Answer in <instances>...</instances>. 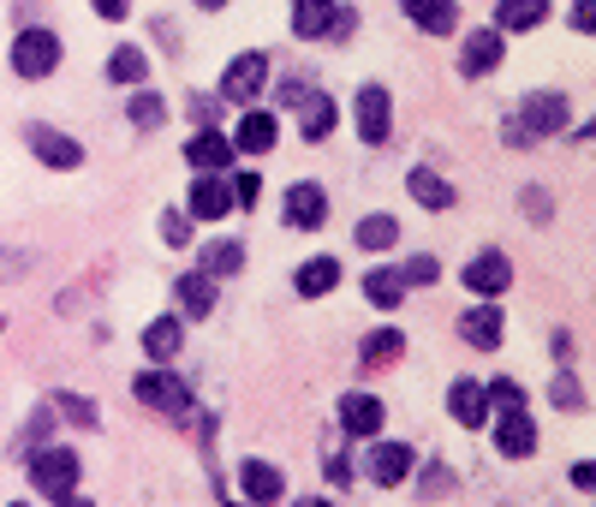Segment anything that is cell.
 Here are the masks:
<instances>
[{"mask_svg": "<svg viewBox=\"0 0 596 507\" xmlns=\"http://www.w3.org/2000/svg\"><path fill=\"white\" fill-rule=\"evenodd\" d=\"M340 430H346V436H376V430H382V400L376 395H346L340 400Z\"/></svg>", "mask_w": 596, "mask_h": 507, "instance_id": "obj_19", "label": "cell"}, {"mask_svg": "<svg viewBox=\"0 0 596 507\" xmlns=\"http://www.w3.org/2000/svg\"><path fill=\"white\" fill-rule=\"evenodd\" d=\"M567 19H573V31H596V0H573V12H567Z\"/></svg>", "mask_w": 596, "mask_h": 507, "instance_id": "obj_45", "label": "cell"}, {"mask_svg": "<svg viewBox=\"0 0 596 507\" xmlns=\"http://www.w3.org/2000/svg\"><path fill=\"white\" fill-rule=\"evenodd\" d=\"M405 185H412V197L424 203V209H453V185L441 180L436 168H412V180H405Z\"/></svg>", "mask_w": 596, "mask_h": 507, "instance_id": "obj_25", "label": "cell"}, {"mask_svg": "<svg viewBox=\"0 0 596 507\" xmlns=\"http://www.w3.org/2000/svg\"><path fill=\"white\" fill-rule=\"evenodd\" d=\"M417 490H424V496H448V490H453V472H448L441 460H429V466H424V484H417Z\"/></svg>", "mask_w": 596, "mask_h": 507, "instance_id": "obj_40", "label": "cell"}, {"mask_svg": "<svg viewBox=\"0 0 596 507\" xmlns=\"http://www.w3.org/2000/svg\"><path fill=\"white\" fill-rule=\"evenodd\" d=\"M24 144H31V156L42 161V168H66V173L84 168V144H78V137H66L60 125H42V120L24 125Z\"/></svg>", "mask_w": 596, "mask_h": 507, "instance_id": "obj_4", "label": "cell"}, {"mask_svg": "<svg viewBox=\"0 0 596 507\" xmlns=\"http://www.w3.org/2000/svg\"><path fill=\"white\" fill-rule=\"evenodd\" d=\"M31 484H36V496H48V502H72V490H78V454L72 448H36L31 454Z\"/></svg>", "mask_w": 596, "mask_h": 507, "instance_id": "obj_1", "label": "cell"}, {"mask_svg": "<svg viewBox=\"0 0 596 507\" xmlns=\"http://www.w3.org/2000/svg\"><path fill=\"white\" fill-rule=\"evenodd\" d=\"M180 311L185 316H209L215 311V281L209 275H185L180 281Z\"/></svg>", "mask_w": 596, "mask_h": 507, "instance_id": "obj_30", "label": "cell"}, {"mask_svg": "<svg viewBox=\"0 0 596 507\" xmlns=\"http://www.w3.org/2000/svg\"><path fill=\"white\" fill-rule=\"evenodd\" d=\"M263 84H269V60H263V55H239L233 67L221 72V101L251 108V96H263Z\"/></svg>", "mask_w": 596, "mask_h": 507, "instance_id": "obj_6", "label": "cell"}, {"mask_svg": "<svg viewBox=\"0 0 596 507\" xmlns=\"http://www.w3.org/2000/svg\"><path fill=\"white\" fill-rule=\"evenodd\" d=\"M465 293L472 299H501L507 281H513V263H507V251H477L472 263H465Z\"/></svg>", "mask_w": 596, "mask_h": 507, "instance_id": "obj_5", "label": "cell"}, {"mask_svg": "<svg viewBox=\"0 0 596 507\" xmlns=\"http://www.w3.org/2000/svg\"><path fill=\"white\" fill-rule=\"evenodd\" d=\"M323 466H328V484H335V490H346V484H352V460L340 454V436H328V442H323Z\"/></svg>", "mask_w": 596, "mask_h": 507, "instance_id": "obj_37", "label": "cell"}, {"mask_svg": "<svg viewBox=\"0 0 596 507\" xmlns=\"http://www.w3.org/2000/svg\"><path fill=\"white\" fill-rule=\"evenodd\" d=\"M227 192H233V203H239V209H257L263 180H257V173H239V180H227Z\"/></svg>", "mask_w": 596, "mask_h": 507, "instance_id": "obj_39", "label": "cell"}, {"mask_svg": "<svg viewBox=\"0 0 596 507\" xmlns=\"http://www.w3.org/2000/svg\"><path fill=\"white\" fill-rule=\"evenodd\" d=\"M501 328H507V316H501V304H496V299H484L477 311H465V316H460V335H465V347H477V352L501 347Z\"/></svg>", "mask_w": 596, "mask_h": 507, "instance_id": "obj_12", "label": "cell"}, {"mask_svg": "<svg viewBox=\"0 0 596 507\" xmlns=\"http://www.w3.org/2000/svg\"><path fill=\"white\" fill-rule=\"evenodd\" d=\"M519 203H525L531 221H549V215H555V203H549V192H543V185H525V197H519Z\"/></svg>", "mask_w": 596, "mask_h": 507, "instance_id": "obj_43", "label": "cell"}, {"mask_svg": "<svg viewBox=\"0 0 596 507\" xmlns=\"http://www.w3.org/2000/svg\"><path fill=\"white\" fill-rule=\"evenodd\" d=\"M12 507H24V502H12Z\"/></svg>", "mask_w": 596, "mask_h": 507, "instance_id": "obj_54", "label": "cell"}, {"mask_svg": "<svg viewBox=\"0 0 596 507\" xmlns=\"http://www.w3.org/2000/svg\"><path fill=\"white\" fill-rule=\"evenodd\" d=\"M501 67V31H472L465 36V55H460V72L465 79H484V72H496Z\"/></svg>", "mask_w": 596, "mask_h": 507, "instance_id": "obj_15", "label": "cell"}, {"mask_svg": "<svg viewBox=\"0 0 596 507\" xmlns=\"http://www.w3.org/2000/svg\"><path fill=\"white\" fill-rule=\"evenodd\" d=\"M31 251H0V281H12V275H24V269H31Z\"/></svg>", "mask_w": 596, "mask_h": 507, "instance_id": "obj_44", "label": "cell"}, {"mask_svg": "<svg viewBox=\"0 0 596 507\" xmlns=\"http://www.w3.org/2000/svg\"><path fill=\"white\" fill-rule=\"evenodd\" d=\"M161 239H168V245H192V221H185L180 209H168L161 215Z\"/></svg>", "mask_w": 596, "mask_h": 507, "instance_id": "obj_41", "label": "cell"}, {"mask_svg": "<svg viewBox=\"0 0 596 507\" xmlns=\"http://www.w3.org/2000/svg\"><path fill=\"white\" fill-rule=\"evenodd\" d=\"M496 448L507 454V460H531V454H537V424L525 418V406H501V418H496Z\"/></svg>", "mask_w": 596, "mask_h": 507, "instance_id": "obj_7", "label": "cell"}, {"mask_svg": "<svg viewBox=\"0 0 596 507\" xmlns=\"http://www.w3.org/2000/svg\"><path fill=\"white\" fill-rule=\"evenodd\" d=\"M287 221L293 227H323L328 221V197L316 180H299L293 192H287Z\"/></svg>", "mask_w": 596, "mask_h": 507, "instance_id": "obj_17", "label": "cell"}, {"mask_svg": "<svg viewBox=\"0 0 596 507\" xmlns=\"http://www.w3.org/2000/svg\"><path fill=\"white\" fill-rule=\"evenodd\" d=\"M335 120H340L335 96H316V90H304V96H299V132L311 137V144H323V137L335 132Z\"/></svg>", "mask_w": 596, "mask_h": 507, "instance_id": "obj_18", "label": "cell"}, {"mask_svg": "<svg viewBox=\"0 0 596 507\" xmlns=\"http://www.w3.org/2000/svg\"><path fill=\"white\" fill-rule=\"evenodd\" d=\"M400 293H405L400 269H370V275H364V299H370L376 311H394V304H400Z\"/></svg>", "mask_w": 596, "mask_h": 507, "instance_id": "obj_27", "label": "cell"}, {"mask_svg": "<svg viewBox=\"0 0 596 507\" xmlns=\"http://www.w3.org/2000/svg\"><path fill=\"white\" fill-rule=\"evenodd\" d=\"M132 395L144 400L149 412H161V418H185V412H192V383L173 376V371H144L132 383Z\"/></svg>", "mask_w": 596, "mask_h": 507, "instance_id": "obj_3", "label": "cell"}, {"mask_svg": "<svg viewBox=\"0 0 596 507\" xmlns=\"http://www.w3.org/2000/svg\"><path fill=\"white\" fill-rule=\"evenodd\" d=\"M48 424H54V406H36V418L24 424V436L12 442V454H36V448H42V436H48Z\"/></svg>", "mask_w": 596, "mask_h": 507, "instance_id": "obj_34", "label": "cell"}, {"mask_svg": "<svg viewBox=\"0 0 596 507\" xmlns=\"http://www.w3.org/2000/svg\"><path fill=\"white\" fill-rule=\"evenodd\" d=\"M549 400L561 406V412H585V388H579V376H573V371H561V376L549 383Z\"/></svg>", "mask_w": 596, "mask_h": 507, "instance_id": "obj_33", "label": "cell"}, {"mask_svg": "<svg viewBox=\"0 0 596 507\" xmlns=\"http://www.w3.org/2000/svg\"><path fill=\"white\" fill-rule=\"evenodd\" d=\"M448 412L460 418L465 430H484V424H489V395H484V383H472V376H460V383L448 388Z\"/></svg>", "mask_w": 596, "mask_h": 507, "instance_id": "obj_14", "label": "cell"}, {"mask_svg": "<svg viewBox=\"0 0 596 507\" xmlns=\"http://www.w3.org/2000/svg\"><path fill=\"white\" fill-rule=\"evenodd\" d=\"M519 125H525L531 137L567 132V96H561V90H537V96H525V108H519Z\"/></svg>", "mask_w": 596, "mask_h": 507, "instance_id": "obj_8", "label": "cell"}, {"mask_svg": "<svg viewBox=\"0 0 596 507\" xmlns=\"http://www.w3.org/2000/svg\"><path fill=\"white\" fill-rule=\"evenodd\" d=\"M60 507H90V502H60Z\"/></svg>", "mask_w": 596, "mask_h": 507, "instance_id": "obj_53", "label": "cell"}, {"mask_svg": "<svg viewBox=\"0 0 596 507\" xmlns=\"http://www.w3.org/2000/svg\"><path fill=\"white\" fill-rule=\"evenodd\" d=\"M484 395H489V406H525V388H519L513 376H501V383H489Z\"/></svg>", "mask_w": 596, "mask_h": 507, "instance_id": "obj_42", "label": "cell"}, {"mask_svg": "<svg viewBox=\"0 0 596 507\" xmlns=\"http://www.w3.org/2000/svg\"><path fill=\"white\" fill-rule=\"evenodd\" d=\"M400 281H405V287H429V281H441V263H436V257H412V263L400 269Z\"/></svg>", "mask_w": 596, "mask_h": 507, "instance_id": "obj_38", "label": "cell"}, {"mask_svg": "<svg viewBox=\"0 0 596 507\" xmlns=\"http://www.w3.org/2000/svg\"><path fill=\"white\" fill-rule=\"evenodd\" d=\"M549 19V0H501L496 7V31H537V24Z\"/></svg>", "mask_w": 596, "mask_h": 507, "instance_id": "obj_23", "label": "cell"}, {"mask_svg": "<svg viewBox=\"0 0 596 507\" xmlns=\"http://www.w3.org/2000/svg\"><path fill=\"white\" fill-rule=\"evenodd\" d=\"M501 137H507V149H531V144H537V137H531L519 120H507V132H501Z\"/></svg>", "mask_w": 596, "mask_h": 507, "instance_id": "obj_47", "label": "cell"}, {"mask_svg": "<svg viewBox=\"0 0 596 507\" xmlns=\"http://www.w3.org/2000/svg\"><path fill=\"white\" fill-rule=\"evenodd\" d=\"M405 352V335L400 328H376V335H364V352H358V364L364 371H382V364H394Z\"/></svg>", "mask_w": 596, "mask_h": 507, "instance_id": "obj_24", "label": "cell"}, {"mask_svg": "<svg viewBox=\"0 0 596 507\" xmlns=\"http://www.w3.org/2000/svg\"><path fill=\"white\" fill-rule=\"evenodd\" d=\"M90 7L101 12V19H125V12H132V0H90Z\"/></svg>", "mask_w": 596, "mask_h": 507, "instance_id": "obj_48", "label": "cell"}, {"mask_svg": "<svg viewBox=\"0 0 596 507\" xmlns=\"http://www.w3.org/2000/svg\"><path fill=\"white\" fill-rule=\"evenodd\" d=\"M215 101H221V96H192V120L197 125H215Z\"/></svg>", "mask_w": 596, "mask_h": 507, "instance_id": "obj_46", "label": "cell"}, {"mask_svg": "<svg viewBox=\"0 0 596 507\" xmlns=\"http://www.w3.org/2000/svg\"><path fill=\"white\" fill-rule=\"evenodd\" d=\"M185 347V335H180V316H156V323H149L144 328V352H149V359H173V352H180Z\"/></svg>", "mask_w": 596, "mask_h": 507, "instance_id": "obj_26", "label": "cell"}, {"mask_svg": "<svg viewBox=\"0 0 596 507\" xmlns=\"http://www.w3.org/2000/svg\"><path fill=\"white\" fill-rule=\"evenodd\" d=\"M161 120H168V101L161 96H132V125L137 132H156Z\"/></svg>", "mask_w": 596, "mask_h": 507, "instance_id": "obj_36", "label": "cell"}, {"mask_svg": "<svg viewBox=\"0 0 596 507\" xmlns=\"http://www.w3.org/2000/svg\"><path fill=\"white\" fill-rule=\"evenodd\" d=\"M144 72H149V55H144V48H132V43L113 48V60H108V79H113V84H144Z\"/></svg>", "mask_w": 596, "mask_h": 507, "instance_id": "obj_29", "label": "cell"}, {"mask_svg": "<svg viewBox=\"0 0 596 507\" xmlns=\"http://www.w3.org/2000/svg\"><path fill=\"white\" fill-rule=\"evenodd\" d=\"M54 67H60V36L54 31L31 24V31L12 36V72H19V79H48Z\"/></svg>", "mask_w": 596, "mask_h": 507, "instance_id": "obj_2", "label": "cell"}, {"mask_svg": "<svg viewBox=\"0 0 596 507\" xmlns=\"http://www.w3.org/2000/svg\"><path fill=\"white\" fill-rule=\"evenodd\" d=\"M239 490H245L251 507H269V502L287 496V478H281V466H269V460H245L239 466Z\"/></svg>", "mask_w": 596, "mask_h": 507, "instance_id": "obj_9", "label": "cell"}, {"mask_svg": "<svg viewBox=\"0 0 596 507\" xmlns=\"http://www.w3.org/2000/svg\"><path fill=\"white\" fill-rule=\"evenodd\" d=\"M573 484L585 490V496H591V490H596V466H591V460H579V466H573Z\"/></svg>", "mask_w": 596, "mask_h": 507, "instance_id": "obj_49", "label": "cell"}, {"mask_svg": "<svg viewBox=\"0 0 596 507\" xmlns=\"http://www.w3.org/2000/svg\"><path fill=\"white\" fill-rule=\"evenodd\" d=\"M400 7H405V19L429 36H448L453 24H460V7H453V0H400Z\"/></svg>", "mask_w": 596, "mask_h": 507, "instance_id": "obj_20", "label": "cell"}, {"mask_svg": "<svg viewBox=\"0 0 596 507\" xmlns=\"http://www.w3.org/2000/svg\"><path fill=\"white\" fill-rule=\"evenodd\" d=\"M335 281H340V263H335V257H311V263L299 269V293H304V299H323Z\"/></svg>", "mask_w": 596, "mask_h": 507, "instance_id": "obj_28", "label": "cell"}, {"mask_svg": "<svg viewBox=\"0 0 596 507\" xmlns=\"http://www.w3.org/2000/svg\"><path fill=\"white\" fill-rule=\"evenodd\" d=\"M388 113H394V96L382 84H364L358 90V137L364 144H388Z\"/></svg>", "mask_w": 596, "mask_h": 507, "instance_id": "obj_10", "label": "cell"}, {"mask_svg": "<svg viewBox=\"0 0 596 507\" xmlns=\"http://www.w3.org/2000/svg\"><path fill=\"white\" fill-rule=\"evenodd\" d=\"M275 137H281V125H275L269 108H245V120H239V132L227 137L233 149H245V156H269Z\"/></svg>", "mask_w": 596, "mask_h": 507, "instance_id": "obj_11", "label": "cell"}, {"mask_svg": "<svg viewBox=\"0 0 596 507\" xmlns=\"http://www.w3.org/2000/svg\"><path fill=\"white\" fill-rule=\"evenodd\" d=\"M335 0H323V7H293V31L299 36H335Z\"/></svg>", "mask_w": 596, "mask_h": 507, "instance_id": "obj_31", "label": "cell"}, {"mask_svg": "<svg viewBox=\"0 0 596 507\" xmlns=\"http://www.w3.org/2000/svg\"><path fill=\"white\" fill-rule=\"evenodd\" d=\"M239 269H245V245H239V239H209V245H203V269L197 275L221 281V275H239Z\"/></svg>", "mask_w": 596, "mask_h": 507, "instance_id": "obj_22", "label": "cell"}, {"mask_svg": "<svg viewBox=\"0 0 596 507\" xmlns=\"http://www.w3.org/2000/svg\"><path fill=\"white\" fill-rule=\"evenodd\" d=\"M227 209H233L227 180H221V173H203V180L192 185V215H197V221H221Z\"/></svg>", "mask_w": 596, "mask_h": 507, "instance_id": "obj_21", "label": "cell"}, {"mask_svg": "<svg viewBox=\"0 0 596 507\" xmlns=\"http://www.w3.org/2000/svg\"><path fill=\"white\" fill-rule=\"evenodd\" d=\"M299 96H304V84L287 79V84H281V101H287V108H299Z\"/></svg>", "mask_w": 596, "mask_h": 507, "instance_id": "obj_50", "label": "cell"}, {"mask_svg": "<svg viewBox=\"0 0 596 507\" xmlns=\"http://www.w3.org/2000/svg\"><path fill=\"white\" fill-rule=\"evenodd\" d=\"M48 406H54L60 418H72V424H78V430H96V406L84 400V395H54Z\"/></svg>", "mask_w": 596, "mask_h": 507, "instance_id": "obj_35", "label": "cell"}, {"mask_svg": "<svg viewBox=\"0 0 596 507\" xmlns=\"http://www.w3.org/2000/svg\"><path fill=\"white\" fill-rule=\"evenodd\" d=\"M364 472H370L382 490H394V484L412 478V448H405V442H376L370 460H364Z\"/></svg>", "mask_w": 596, "mask_h": 507, "instance_id": "obj_13", "label": "cell"}, {"mask_svg": "<svg viewBox=\"0 0 596 507\" xmlns=\"http://www.w3.org/2000/svg\"><path fill=\"white\" fill-rule=\"evenodd\" d=\"M185 161H192L197 173H221L227 161H233V144H227V137L215 132V125H197V137L185 144Z\"/></svg>", "mask_w": 596, "mask_h": 507, "instance_id": "obj_16", "label": "cell"}, {"mask_svg": "<svg viewBox=\"0 0 596 507\" xmlns=\"http://www.w3.org/2000/svg\"><path fill=\"white\" fill-rule=\"evenodd\" d=\"M293 7H323V0H293Z\"/></svg>", "mask_w": 596, "mask_h": 507, "instance_id": "obj_52", "label": "cell"}, {"mask_svg": "<svg viewBox=\"0 0 596 507\" xmlns=\"http://www.w3.org/2000/svg\"><path fill=\"white\" fill-rule=\"evenodd\" d=\"M197 7H203V12H221V7H227V0H197Z\"/></svg>", "mask_w": 596, "mask_h": 507, "instance_id": "obj_51", "label": "cell"}, {"mask_svg": "<svg viewBox=\"0 0 596 507\" xmlns=\"http://www.w3.org/2000/svg\"><path fill=\"white\" fill-rule=\"evenodd\" d=\"M394 239H400V221H394V215H364V221H358V245H364V251H388Z\"/></svg>", "mask_w": 596, "mask_h": 507, "instance_id": "obj_32", "label": "cell"}]
</instances>
